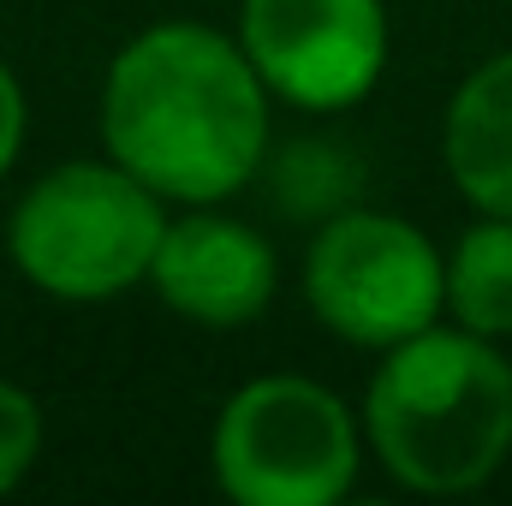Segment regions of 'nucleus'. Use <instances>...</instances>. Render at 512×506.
<instances>
[{
    "label": "nucleus",
    "mask_w": 512,
    "mask_h": 506,
    "mask_svg": "<svg viewBox=\"0 0 512 506\" xmlns=\"http://www.w3.org/2000/svg\"><path fill=\"white\" fill-rule=\"evenodd\" d=\"M96 120L102 155L179 209L239 197L274 149L268 84L239 36L203 18H161L137 30L108 60Z\"/></svg>",
    "instance_id": "f257e3e1"
},
{
    "label": "nucleus",
    "mask_w": 512,
    "mask_h": 506,
    "mask_svg": "<svg viewBox=\"0 0 512 506\" xmlns=\"http://www.w3.org/2000/svg\"><path fill=\"white\" fill-rule=\"evenodd\" d=\"M358 417L399 489L471 495L512 459V364L501 340L435 322L382 352Z\"/></svg>",
    "instance_id": "f03ea898"
},
{
    "label": "nucleus",
    "mask_w": 512,
    "mask_h": 506,
    "mask_svg": "<svg viewBox=\"0 0 512 506\" xmlns=\"http://www.w3.org/2000/svg\"><path fill=\"white\" fill-rule=\"evenodd\" d=\"M161 227L167 197H155L114 155H84L24 185L6 215V256L42 298L108 304L131 286H149Z\"/></svg>",
    "instance_id": "7ed1b4c3"
},
{
    "label": "nucleus",
    "mask_w": 512,
    "mask_h": 506,
    "mask_svg": "<svg viewBox=\"0 0 512 506\" xmlns=\"http://www.w3.org/2000/svg\"><path fill=\"white\" fill-rule=\"evenodd\" d=\"M364 417L316 376H256L209 429V477L233 506H340L364 471Z\"/></svg>",
    "instance_id": "20e7f679"
},
{
    "label": "nucleus",
    "mask_w": 512,
    "mask_h": 506,
    "mask_svg": "<svg viewBox=\"0 0 512 506\" xmlns=\"http://www.w3.org/2000/svg\"><path fill=\"white\" fill-rule=\"evenodd\" d=\"M304 304L334 340L387 352L447 316V256L417 221L352 203L310 233Z\"/></svg>",
    "instance_id": "39448f33"
},
{
    "label": "nucleus",
    "mask_w": 512,
    "mask_h": 506,
    "mask_svg": "<svg viewBox=\"0 0 512 506\" xmlns=\"http://www.w3.org/2000/svg\"><path fill=\"white\" fill-rule=\"evenodd\" d=\"M239 48L274 102L298 114H346L387 72L382 0H239Z\"/></svg>",
    "instance_id": "423d86ee"
},
{
    "label": "nucleus",
    "mask_w": 512,
    "mask_h": 506,
    "mask_svg": "<svg viewBox=\"0 0 512 506\" xmlns=\"http://www.w3.org/2000/svg\"><path fill=\"white\" fill-rule=\"evenodd\" d=\"M149 292L191 328L233 334L268 316L280 292V256L268 233L227 215L221 203H191L185 215H167L161 245L149 262Z\"/></svg>",
    "instance_id": "0eeeda50"
},
{
    "label": "nucleus",
    "mask_w": 512,
    "mask_h": 506,
    "mask_svg": "<svg viewBox=\"0 0 512 506\" xmlns=\"http://www.w3.org/2000/svg\"><path fill=\"white\" fill-rule=\"evenodd\" d=\"M441 161L477 215L512 221V48L459 78L441 114Z\"/></svg>",
    "instance_id": "6e6552de"
},
{
    "label": "nucleus",
    "mask_w": 512,
    "mask_h": 506,
    "mask_svg": "<svg viewBox=\"0 0 512 506\" xmlns=\"http://www.w3.org/2000/svg\"><path fill=\"white\" fill-rule=\"evenodd\" d=\"M447 322L507 340L512 334V221L483 215L447 251Z\"/></svg>",
    "instance_id": "1a4fd4ad"
},
{
    "label": "nucleus",
    "mask_w": 512,
    "mask_h": 506,
    "mask_svg": "<svg viewBox=\"0 0 512 506\" xmlns=\"http://www.w3.org/2000/svg\"><path fill=\"white\" fill-rule=\"evenodd\" d=\"M256 179L292 221H310V227L358 203V155L328 137H292V143L268 149Z\"/></svg>",
    "instance_id": "9d476101"
},
{
    "label": "nucleus",
    "mask_w": 512,
    "mask_h": 506,
    "mask_svg": "<svg viewBox=\"0 0 512 506\" xmlns=\"http://www.w3.org/2000/svg\"><path fill=\"white\" fill-rule=\"evenodd\" d=\"M42 441H48V429H42L36 393L0 376V495H12V489L36 471Z\"/></svg>",
    "instance_id": "9b49d317"
},
{
    "label": "nucleus",
    "mask_w": 512,
    "mask_h": 506,
    "mask_svg": "<svg viewBox=\"0 0 512 506\" xmlns=\"http://www.w3.org/2000/svg\"><path fill=\"white\" fill-rule=\"evenodd\" d=\"M24 131H30V102H24V84H18V72L0 60V179L18 167V155H24Z\"/></svg>",
    "instance_id": "f8f14e48"
}]
</instances>
